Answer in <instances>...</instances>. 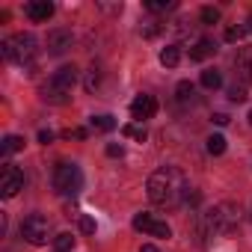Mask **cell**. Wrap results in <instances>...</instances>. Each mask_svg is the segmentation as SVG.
I'll return each mask as SVG.
<instances>
[{"mask_svg": "<svg viewBox=\"0 0 252 252\" xmlns=\"http://www.w3.org/2000/svg\"><path fill=\"white\" fill-rule=\"evenodd\" d=\"M187 190H190V184H187V178L178 166H160L146 181L149 199L160 208H178L187 199Z\"/></svg>", "mask_w": 252, "mask_h": 252, "instance_id": "cell-1", "label": "cell"}, {"mask_svg": "<svg viewBox=\"0 0 252 252\" xmlns=\"http://www.w3.org/2000/svg\"><path fill=\"white\" fill-rule=\"evenodd\" d=\"M77 77H80L77 65H60V68L51 74V80L42 86V101H48V104H54V107L68 104V101H71V89H74Z\"/></svg>", "mask_w": 252, "mask_h": 252, "instance_id": "cell-2", "label": "cell"}, {"mask_svg": "<svg viewBox=\"0 0 252 252\" xmlns=\"http://www.w3.org/2000/svg\"><path fill=\"white\" fill-rule=\"evenodd\" d=\"M237 222H240V211H237V205L222 202V205H217V208H211V211L202 214V234H205V237L231 234V231L237 228Z\"/></svg>", "mask_w": 252, "mask_h": 252, "instance_id": "cell-3", "label": "cell"}, {"mask_svg": "<svg viewBox=\"0 0 252 252\" xmlns=\"http://www.w3.org/2000/svg\"><path fill=\"white\" fill-rule=\"evenodd\" d=\"M0 54L3 60L15 63V65H33L36 57H39V42L33 33H15V36H6L3 45H0Z\"/></svg>", "mask_w": 252, "mask_h": 252, "instance_id": "cell-4", "label": "cell"}, {"mask_svg": "<svg viewBox=\"0 0 252 252\" xmlns=\"http://www.w3.org/2000/svg\"><path fill=\"white\" fill-rule=\"evenodd\" d=\"M51 184H54V190H57L60 196H77V193L83 190V172H80L77 163L63 160V163L54 166V172H51Z\"/></svg>", "mask_w": 252, "mask_h": 252, "instance_id": "cell-5", "label": "cell"}, {"mask_svg": "<svg viewBox=\"0 0 252 252\" xmlns=\"http://www.w3.org/2000/svg\"><path fill=\"white\" fill-rule=\"evenodd\" d=\"M21 237H24L27 243H33V246H45L48 240H54V237H51V220L42 217V214H30V217L21 222Z\"/></svg>", "mask_w": 252, "mask_h": 252, "instance_id": "cell-6", "label": "cell"}, {"mask_svg": "<svg viewBox=\"0 0 252 252\" xmlns=\"http://www.w3.org/2000/svg\"><path fill=\"white\" fill-rule=\"evenodd\" d=\"M21 190H24V172L15 163H3V169H0V196L15 199Z\"/></svg>", "mask_w": 252, "mask_h": 252, "instance_id": "cell-7", "label": "cell"}, {"mask_svg": "<svg viewBox=\"0 0 252 252\" xmlns=\"http://www.w3.org/2000/svg\"><path fill=\"white\" fill-rule=\"evenodd\" d=\"M158 113V98L155 95H137L134 101H131V116L143 125L146 119H152Z\"/></svg>", "mask_w": 252, "mask_h": 252, "instance_id": "cell-8", "label": "cell"}, {"mask_svg": "<svg viewBox=\"0 0 252 252\" xmlns=\"http://www.w3.org/2000/svg\"><path fill=\"white\" fill-rule=\"evenodd\" d=\"M71 45H74L71 30H63V27H60V30H51V33H48V51H51V54L60 57V54H65Z\"/></svg>", "mask_w": 252, "mask_h": 252, "instance_id": "cell-9", "label": "cell"}, {"mask_svg": "<svg viewBox=\"0 0 252 252\" xmlns=\"http://www.w3.org/2000/svg\"><path fill=\"white\" fill-rule=\"evenodd\" d=\"M54 9H57V6L51 3V0H30V3L24 6V15L39 24V21H48V18L54 15Z\"/></svg>", "mask_w": 252, "mask_h": 252, "instance_id": "cell-10", "label": "cell"}, {"mask_svg": "<svg viewBox=\"0 0 252 252\" xmlns=\"http://www.w3.org/2000/svg\"><path fill=\"white\" fill-rule=\"evenodd\" d=\"M214 54H217V45H214L211 39H196L193 48H190V60H193V63H205V60L214 57Z\"/></svg>", "mask_w": 252, "mask_h": 252, "instance_id": "cell-11", "label": "cell"}, {"mask_svg": "<svg viewBox=\"0 0 252 252\" xmlns=\"http://www.w3.org/2000/svg\"><path fill=\"white\" fill-rule=\"evenodd\" d=\"M237 71L246 83H252V48H243L237 54Z\"/></svg>", "mask_w": 252, "mask_h": 252, "instance_id": "cell-12", "label": "cell"}, {"mask_svg": "<svg viewBox=\"0 0 252 252\" xmlns=\"http://www.w3.org/2000/svg\"><path fill=\"white\" fill-rule=\"evenodd\" d=\"M175 98H178V104H196V86L190 80H181L175 86Z\"/></svg>", "mask_w": 252, "mask_h": 252, "instance_id": "cell-13", "label": "cell"}, {"mask_svg": "<svg viewBox=\"0 0 252 252\" xmlns=\"http://www.w3.org/2000/svg\"><path fill=\"white\" fill-rule=\"evenodd\" d=\"M21 149H24V137H15V134L3 137V143H0V155H3V158L15 155V152H21Z\"/></svg>", "mask_w": 252, "mask_h": 252, "instance_id": "cell-14", "label": "cell"}, {"mask_svg": "<svg viewBox=\"0 0 252 252\" xmlns=\"http://www.w3.org/2000/svg\"><path fill=\"white\" fill-rule=\"evenodd\" d=\"M160 63H163L166 68H175V65L181 63V51H178V45H166V48L160 51Z\"/></svg>", "mask_w": 252, "mask_h": 252, "instance_id": "cell-15", "label": "cell"}, {"mask_svg": "<svg viewBox=\"0 0 252 252\" xmlns=\"http://www.w3.org/2000/svg\"><path fill=\"white\" fill-rule=\"evenodd\" d=\"M202 86H205V89H220V86H222V74H220L217 68H205V71H202Z\"/></svg>", "mask_w": 252, "mask_h": 252, "instance_id": "cell-16", "label": "cell"}, {"mask_svg": "<svg viewBox=\"0 0 252 252\" xmlns=\"http://www.w3.org/2000/svg\"><path fill=\"white\" fill-rule=\"evenodd\" d=\"M89 125H92L95 131H104V134H107V131H113V128H116V119H113V116H92V119H89Z\"/></svg>", "mask_w": 252, "mask_h": 252, "instance_id": "cell-17", "label": "cell"}, {"mask_svg": "<svg viewBox=\"0 0 252 252\" xmlns=\"http://www.w3.org/2000/svg\"><path fill=\"white\" fill-rule=\"evenodd\" d=\"M54 249H57V252H71V249H74V234H68V231L57 234V237H54Z\"/></svg>", "mask_w": 252, "mask_h": 252, "instance_id": "cell-18", "label": "cell"}, {"mask_svg": "<svg viewBox=\"0 0 252 252\" xmlns=\"http://www.w3.org/2000/svg\"><path fill=\"white\" fill-rule=\"evenodd\" d=\"M146 9L149 12H172L175 0H146Z\"/></svg>", "mask_w": 252, "mask_h": 252, "instance_id": "cell-19", "label": "cell"}, {"mask_svg": "<svg viewBox=\"0 0 252 252\" xmlns=\"http://www.w3.org/2000/svg\"><path fill=\"white\" fill-rule=\"evenodd\" d=\"M98 83H101V68H98V65H92V68L86 71L83 86H86V92H95V89H98Z\"/></svg>", "mask_w": 252, "mask_h": 252, "instance_id": "cell-20", "label": "cell"}, {"mask_svg": "<svg viewBox=\"0 0 252 252\" xmlns=\"http://www.w3.org/2000/svg\"><path fill=\"white\" fill-rule=\"evenodd\" d=\"M225 152V137L222 134H211L208 137V155H222Z\"/></svg>", "mask_w": 252, "mask_h": 252, "instance_id": "cell-21", "label": "cell"}, {"mask_svg": "<svg viewBox=\"0 0 252 252\" xmlns=\"http://www.w3.org/2000/svg\"><path fill=\"white\" fill-rule=\"evenodd\" d=\"M155 222H158V220H155L152 214H137V217H134V228H137V231H149V234H152V225H155Z\"/></svg>", "mask_w": 252, "mask_h": 252, "instance_id": "cell-22", "label": "cell"}, {"mask_svg": "<svg viewBox=\"0 0 252 252\" xmlns=\"http://www.w3.org/2000/svg\"><path fill=\"white\" fill-rule=\"evenodd\" d=\"M122 134H125V137H131V140H140V143H146V137H149L143 125H125Z\"/></svg>", "mask_w": 252, "mask_h": 252, "instance_id": "cell-23", "label": "cell"}, {"mask_svg": "<svg viewBox=\"0 0 252 252\" xmlns=\"http://www.w3.org/2000/svg\"><path fill=\"white\" fill-rule=\"evenodd\" d=\"M199 18H202V24H220V9L217 6H202Z\"/></svg>", "mask_w": 252, "mask_h": 252, "instance_id": "cell-24", "label": "cell"}, {"mask_svg": "<svg viewBox=\"0 0 252 252\" xmlns=\"http://www.w3.org/2000/svg\"><path fill=\"white\" fill-rule=\"evenodd\" d=\"M243 33H246V27H228V30H225V42H228V45H234V42H240V36H243Z\"/></svg>", "mask_w": 252, "mask_h": 252, "instance_id": "cell-25", "label": "cell"}, {"mask_svg": "<svg viewBox=\"0 0 252 252\" xmlns=\"http://www.w3.org/2000/svg\"><path fill=\"white\" fill-rule=\"evenodd\" d=\"M228 98H231V101H243V98H246V89H243L240 83H231V86H228Z\"/></svg>", "mask_w": 252, "mask_h": 252, "instance_id": "cell-26", "label": "cell"}, {"mask_svg": "<svg viewBox=\"0 0 252 252\" xmlns=\"http://www.w3.org/2000/svg\"><path fill=\"white\" fill-rule=\"evenodd\" d=\"M152 234H155V237H172V228H169L166 222H155V225H152Z\"/></svg>", "mask_w": 252, "mask_h": 252, "instance_id": "cell-27", "label": "cell"}, {"mask_svg": "<svg viewBox=\"0 0 252 252\" xmlns=\"http://www.w3.org/2000/svg\"><path fill=\"white\" fill-rule=\"evenodd\" d=\"M80 231L83 234H92L95 231V220L92 217H80Z\"/></svg>", "mask_w": 252, "mask_h": 252, "instance_id": "cell-28", "label": "cell"}, {"mask_svg": "<svg viewBox=\"0 0 252 252\" xmlns=\"http://www.w3.org/2000/svg\"><path fill=\"white\" fill-rule=\"evenodd\" d=\"M65 137H68V140H86V137H89V131H86V128H74V131H68Z\"/></svg>", "mask_w": 252, "mask_h": 252, "instance_id": "cell-29", "label": "cell"}, {"mask_svg": "<svg viewBox=\"0 0 252 252\" xmlns=\"http://www.w3.org/2000/svg\"><path fill=\"white\" fill-rule=\"evenodd\" d=\"M107 155H110V158H122V155H125V149H122V146H116V143H110V146H107Z\"/></svg>", "mask_w": 252, "mask_h": 252, "instance_id": "cell-30", "label": "cell"}, {"mask_svg": "<svg viewBox=\"0 0 252 252\" xmlns=\"http://www.w3.org/2000/svg\"><path fill=\"white\" fill-rule=\"evenodd\" d=\"M104 12H122V3H98Z\"/></svg>", "mask_w": 252, "mask_h": 252, "instance_id": "cell-31", "label": "cell"}, {"mask_svg": "<svg viewBox=\"0 0 252 252\" xmlns=\"http://www.w3.org/2000/svg\"><path fill=\"white\" fill-rule=\"evenodd\" d=\"M39 143H42V146L54 143V134H51V131H39Z\"/></svg>", "mask_w": 252, "mask_h": 252, "instance_id": "cell-32", "label": "cell"}, {"mask_svg": "<svg viewBox=\"0 0 252 252\" xmlns=\"http://www.w3.org/2000/svg\"><path fill=\"white\" fill-rule=\"evenodd\" d=\"M214 125H220V128H222V125H228V116L225 113H217L214 116Z\"/></svg>", "mask_w": 252, "mask_h": 252, "instance_id": "cell-33", "label": "cell"}, {"mask_svg": "<svg viewBox=\"0 0 252 252\" xmlns=\"http://www.w3.org/2000/svg\"><path fill=\"white\" fill-rule=\"evenodd\" d=\"M140 252H160V249H158V246H152V243H146V246H143Z\"/></svg>", "mask_w": 252, "mask_h": 252, "instance_id": "cell-34", "label": "cell"}, {"mask_svg": "<svg viewBox=\"0 0 252 252\" xmlns=\"http://www.w3.org/2000/svg\"><path fill=\"white\" fill-rule=\"evenodd\" d=\"M246 33H252V15H249V21H246Z\"/></svg>", "mask_w": 252, "mask_h": 252, "instance_id": "cell-35", "label": "cell"}, {"mask_svg": "<svg viewBox=\"0 0 252 252\" xmlns=\"http://www.w3.org/2000/svg\"><path fill=\"white\" fill-rule=\"evenodd\" d=\"M249 125H252V110H249Z\"/></svg>", "mask_w": 252, "mask_h": 252, "instance_id": "cell-36", "label": "cell"}]
</instances>
